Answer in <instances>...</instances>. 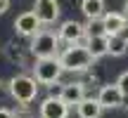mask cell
I'll use <instances>...</instances> for the list:
<instances>
[{"instance_id": "6da1fadb", "label": "cell", "mask_w": 128, "mask_h": 118, "mask_svg": "<svg viewBox=\"0 0 128 118\" xmlns=\"http://www.w3.org/2000/svg\"><path fill=\"white\" fill-rule=\"evenodd\" d=\"M60 61L64 66V71H74V73H83L88 71V68L92 66V61H95V57L88 52V47L83 45H69L64 47L60 52Z\"/></svg>"}, {"instance_id": "7a4b0ae2", "label": "cell", "mask_w": 128, "mask_h": 118, "mask_svg": "<svg viewBox=\"0 0 128 118\" xmlns=\"http://www.w3.org/2000/svg\"><path fill=\"white\" fill-rule=\"evenodd\" d=\"M7 92L12 95L14 102L28 106L38 97V80L33 76L19 73V76H14V78H10V80H7Z\"/></svg>"}, {"instance_id": "3957f363", "label": "cell", "mask_w": 128, "mask_h": 118, "mask_svg": "<svg viewBox=\"0 0 128 118\" xmlns=\"http://www.w3.org/2000/svg\"><path fill=\"white\" fill-rule=\"evenodd\" d=\"M60 36L52 31H40L38 36L31 38V45H28V52H31L36 59H50V57H60Z\"/></svg>"}, {"instance_id": "277c9868", "label": "cell", "mask_w": 128, "mask_h": 118, "mask_svg": "<svg viewBox=\"0 0 128 118\" xmlns=\"http://www.w3.org/2000/svg\"><path fill=\"white\" fill-rule=\"evenodd\" d=\"M31 68H33V78L38 80V85H55L62 78V73H64V66H62L60 57L36 59Z\"/></svg>"}, {"instance_id": "5b68a950", "label": "cell", "mask_w": 128, "mask_h": 118, "mask_svg": "<svg viewBox=\"0 0 128 118\" xmlns=\"http://www.w3.org/2000/svg\"><path fill=\"white\" fill-rule=\"evenodd\" d=\"M69 109H71V106H69L60 95H50V97H45V99L40 102L38 116L40 118H66Z\"/></svg>"}, {"instance_id": "8992f818", "label": "cell", "mask_w": 128, "mask_h": 118, "mask_svg": "<svg viewBox=\"0 0 128 118\" xmlns=\"http://www.w3.org/2000/svg\"><path fill=\"white\" fill-rule=\"evenodd\" d=\"M40 26H43V24H40V19L36 17V12H33V9L22 12L17 19H14V31H17L22 38H33V36H38V33L43 31Z\"/></svg>"}, {"instance_id": "52a82bcc", "label": "cell", "mask_w": 128, "mask_h": 118, "mask_svg": "<svg viewBox=\"0 0 128 118\" xmlns=\"http://www.w3.org/2000/svg\"><path fill=\"white\" fill-rule=\"evenodd\" d=\"M57 36H60V40L66 43V45H81V43L86 40V24L76 21V19H66L60 26Z\"/></svg>"}, {"instance_id": "ba28073f", "label": "cell", "mask_w": 128, "mask_h": 118, "mask_svg": "<svg viewBox=\"0 0 128 118\" xmlns=\"http://www.w3.org/2000/svg\"><path fill=\"white\" fill-rule=\"evenodd\" d=\"M97 102L102 104V109H119V106H124L126 97L124 92L119 90V85H102L100 92H97Z\"/></svg>"}, {"instance_id": "9c48e42d", "label": "cell", "mask_w": 128, "mask_h": 118, "mask_svg": "<svg viewBox=\"0 0 128 118\" xmlns=\"http://www.w3.org/2000/svg\"><path fill=\"white\" fill-rule=\"evenodd\" d=\"M33 12L40 19V24H55L60 19V2L57 0H36L33 2Z\"/></svg>"}, {"instance_id": "30bf717a", "label": "cell", "mask_w": 128, "mask_h": 118, "mask_svg": "<svg viewBox=\"0 0 128 118\" xmlns=\"http://www.w3.org/2000/svg\"><path fill=\"white\" fill-rule=\"evenodd\" d=\"M60 97L66 102L69 106H78L83 99H86V83L76 80V83H66V85L60 87Z\"/></svg>"}, {"instance_id": "8fae6325", "label": "cell", "mask_w": 128, "mask_h": 118, "mask_svg": "<svg viewBox=\"0 0 128 118\" xmlns=\"http://www.w3.org/2000/svg\"><path fill=\"white\" fill-rule=\"evenodd\" d=\"M102 111H104V109H102V104L97 102V97H86V99L76 106L78 118H100Z\"/></svg>"}, {"instance_id": "7c38bea8", "label": "cell", "mask_w": 128, "mask_h": 118, "mask_svg": "<svg viewBox=\"0 0 128 118\" xmlns=\"http://www.w3.org/2000/svg\"><path fill=\"white\" fill-rule=\"evenodd\" d=\"M102 24H104L107 36H116L128 24V19H126V14H121V12H107L104 17H102Z\"/></svg>"}, {"instance_id": "4fadbf2b", "label": "cell", "mask_w": 128, "mask_h": 118, "mask_svg": "<svg viewBox=\"0 0 128 118\" xmlns=\"http://www.w3.org/2000/svg\"><path fill=\"white\" fill-rule=\"evenodd\" d=\"M83 45L88 47V52H90L95 59L109 55V36H97V38H86V43Z\"/></svg>"}, {"instance_id": "5bb4252c", "label": "cell", "mask_w": 128, "mask_h": 118, "mask_svg": "<svg viewBox=\"0 0 128 118\" xmlns=\"http://www.w3.org/2000/svg\"><path fill=\"white\" fill-rule=\"evenodd\" d=\"M81 12L86 19H102L107 14L104 0H81Z\"/></svg>"}, {"instance_id": "9a60e30c", "label": "cell", "mask_w": 128, "mask_h": 118, "mask_svg": "<svg viewBox=\"0 0 128 118\" xmlns=\"http://www.w3.org/2000/svg\"><path fill=\"white\" fill-rule=\"evenodd\" d=\"M128 52V43L121 36H109V57H124Z\"/></svg>"}, {"instance_id": "2e32d148", "label": "cell", "mask_w": 128, "mask_h": 118, "mask_svg": "<svg viewBox=\"0 0 128 118\" xmlns=\"http://www.w3.org/2000/svg\"><path fill=\"white\" fill-rule=\"evenodd\" d=\"M97 36H107L102 19H88V24H86V38H97Z\"/></svg>"}, {"instance_id": "e0dca14e", "label": "cell", "mask_w": 128, "mask_h": 118, "mask_svg": "<svg viewBox=\"0 0 128 118\" xmlns=\"http://www.w3.org/2000/svg\"><path fill=\"white\" fill-rule=\"evenodd\" d=\"M7 59H10V61H17V64H24V47L12 40L7 45Z\"/></svg>"}, {"instance_id": "ac0fdd59", "label": "cell", "mask_w": 128, "mask_h": 118, "mask_svg": "<svg viewBox=\"0 0 128 118\" xmlns=\"http://www.w3.org/2000/svg\"><path fill=\"white\" fill-rule=\"evenodd\" d=\"M116 85H119V90L124 92V97L128 99V71H124L119 78H116Z\"/></svg>"}, {"instance_id": "d6986e66", "label": "cell", "mask_w": 128, "mask_h": 118, "mask_svg": "<svg viewBox=\"0 0 128 118\" xmlns=\"http://www.w3.org/2000/svg\"><path fill=\"white\" fill-rule=\"evenodd\" d=\"M10 9V0H0V17Z\"/></svg>"}, {"instance_id": "ffe728a7", "label": "cell", "mask_w": 128, "mask_h": 118, "mask_svg": "<svg viewBox=\"0 0 128 118\" xmlns=\"http://www.w3.org/2000/svg\"><path fill=\"white\" fill-rule=\"evenodd\" d=\"M0 118H14V111H10V109H0Z\"/></svg>"}, {"instance_id": "44dd1931", "label": "cell", "mask_w": 128, "mask_h": 118, "mask_svg": "<svg viewBox=\"0 0 128 118\" xmlns=\"http://www.w3.org/2000/svg\"><path fill=\"white\" fill-rule=\"evenodd\" d=\"M116 36H121V38H124V40L128 43V24H126V26H124V28H121V31H119V33H116Z\"/></svg>"}, {"instance_id": "7402d4cb", "label": "cell", "mask_w": 128, "mask_h": 118, "mask_svg": "<svg viewBox=\"0 0 128 118\" xmlns=\"http://www.w3.org/2000/svg\"><path fill=\"white\" fill-rule=\"evenodd\" d=\"M124 9H126V12H124V14H126V19H128V0H126V7H124Z\"/></svg>"}]
</instances>
